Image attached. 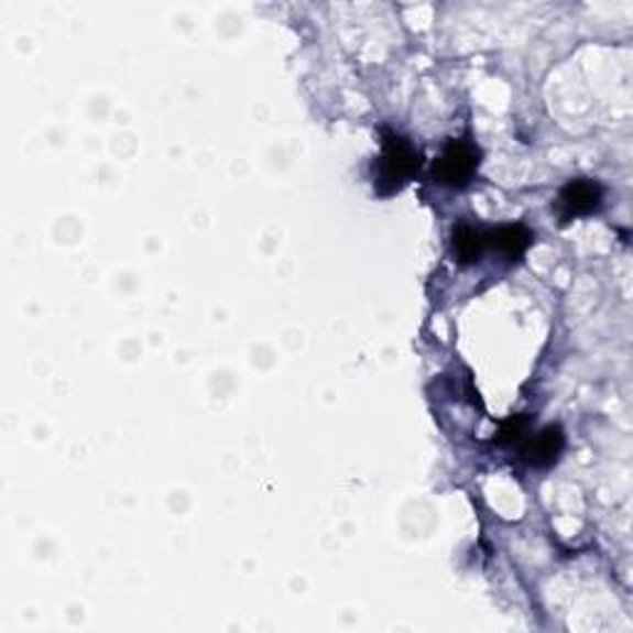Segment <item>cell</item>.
<instances>
[{"label": "cell", "mask_w": 633, "mask_h": 633, "mask_svg": "<svg viewBox=\"0 0 633 633\" xmlns=\"http://www.w3.org/2000/svg\"><path fill=\"white\" fill-rule=\"evenodd\" d=\"M604 204V186L591 178H571L569 184L559 190L557 210L561 223H569L575 218L591 216Z\"/></svg>", "instance_id": "obj_3"}, {"label": "cell", "mask_w": 633, "mask_h": 633, "mask_svg": "<svg viewBox=\"0 0 633 633\" xmlns=\"http://www.w3.org/2000/svg\"><path fill=\"white\" fill-rule=\"evenodd\" d=\"M421 166H424V154L411 139L386 127L381 129V156L371 166L379 198H391L404 190L418 176Z\"/></svg>", "instance_id": "obj_1"}, {"label": "cell", "mask_w": 633, "mask_h": 633, "mask_svg": "<svg viewBox=\"0 0 633 633\" xmlns=\"http://www.w3.org/2000/svg\"><path fill=\"white\" fill-rule=\"evenodd\" d=\"M482 152L470 137L450 139L434 164V178L446 188H466L473 184L480 168Z\"/></svg>", "instance_id": "obj_2"}, {"label": "cell", "mask_w": 633, "mask_h": 633, "mask_svg": "<svg viewBox=\"0 0 633 633\" xmlns=\"http://www.w3.org/2000/svg\"><path fill=\"white\" fill-rule=\"evenodd\" d=\"M567 446V436L561 426L552 424L539 428L537 434H530L525 440L520 444V458L525 460L532 468H552L565 454Z\"/></svg>", "instance_id": "obj_4"}, {"label": "cell", "mask_w": 633, "mask_h": 633, "mask_svg": "<svg viewBox=\"0 0 633 633\" xmlns=\"http://www.w3.org/2000/svg\"><path fill=\"white\" fill-rule=\"evenodd\" d=\"M532 243H535V233L522 223L498 226L488 230V248L495 250L502 258H508L510 263H520Z\"/></svg>", "instance_id": "obj_5"}, {"label": "cell", "mask_w": 633, "mask_h": 633, "mask_svg": "<svg viewBox=\"0 0 633 633\" xmlns=\"http://www.w3.org/2000/svg\"><path fill=\"white\" fill-rule=\"evenodd\" d=\"M530 434H532V416L530 414L510 416L508 421H502L500 424L495 444L502 448H520L522 440H525Z\"/></svg>", "instance_id": "obj_7"}, {"label": "cell", "mask_w": 633, "mask_h": 633, "mask_svg": "<svg viewBox=\"0 0 633 633\" xmlns=\"http://www.w3.org/2000/svg\"><path fill=\"white\" fill-rule=\"evenodd\" d=\"M450 245H454V255H456L458 265H463V268L478 265L488 250V230H482L473 223H458L454 228Z\"/></svg>", "instance_id": "obj_6"}]
</instances>
